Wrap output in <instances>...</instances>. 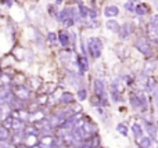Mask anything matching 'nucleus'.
<instances>
[{
  "label": "nucleus",
  "mask_w": 158,
  "mask_h": 148,
  "mask_svg": "<svg viewBox=\"0 0 158 148\" xmlns=\"http://www.w3.org/2000/svg\"><path fill=\"white\" fill-rule=\"evenodd\" d=\"M87 51L92 55L93 58H100L101 57V51H103V42L98 38H90L87 39Z\"/></svg>",
  "instance_id": "obj_1"
},
{
  "label": "nucleus",
  "mask_w": 158,
  "mask_h": 148,
  "mask_svg": "<svg viewBox=\"0 0 158 148\" xmlns=\"http://www.w3.org/2000/svg\"><path fill=\"white\" fill-rule=\"evenodd\" d=\"M94 91H96V97L100 98V102L103 105H108V100H107V91H106V85L101 79H96L94 80Z\"/></svg>",
  "instance_id": "obj_2"
},
{
  "label": "nucleus",
  "mask_w": 158,
  "mask_h": 148,
  "mask_svg": "<svg viewBox=\"0 0 158 148\" xmlns=\"http://www.w3.org/2000/svg\"><path fill=\"white\" fill-rule=\"evenodd\" d=\"M4 126L7 127V129H13L14 132H21V130H24V127H25L21 119L14 118V116H11V115L4 121Z\"/></svg>",
  "instance_id": "obj_3"
},
{
  "label": "nucleus",
  "mask_w": 158,
  "mask_h": 148,
  "mask_svg": "<svg viewBox=\"0 0 158 148\" xmlns=\"http://www.w3.org/2000/svg\"><path fill=\"white\" fill-rule=\"evenodd\" d=\"M136 49L139 50L143 55H146V57H151V55H153L151 46L146 39H139V40H136Z\"/></svg>",
  "instance_id": "obj_4"
},
{
  "label": "nucleus",
  "mask_w": 158,
  "mask_h": 148,
  "mask_svg": "<svg viewBox=\"0 0 158 148\" xmlns=\"http://www.w3.org/2000/svg\"><path fill=\"white\" fill-rule=\"evenodd\" d=\"M13 93H14V96H15L18 100H21V101H27V100L31 97L29 89L24 87V86H17L15 91H13Z\"/></svg>",
  "instance_id": "obj_5"
},
{
  "label": "nucleus",
  "mask_w": 158,
  "mask_h": 148,
  "mask_svg": "<svg viewBox=\"0 0 158 148\" xmlns=\"http://www.w3.org/2000/svg\"><path fill=\"white\" fill-rule=\"evenodd\" d=\"M132 32H133V28H132V24H129V22H126V24L121 25V26H119V30H118V33H119V36H121L122 39L129 38V36L132 35Z\"/></svg>",
  "instance_id": "obj_6"
},
{
  "label": "nucleus",
  "mask_w": 158,
  "mask_h": 148,
  "mask_svg": "<svg viewBox=\"0 0 158 148\" xmlns=\"http://www.w3.org/2000/svg\"><path fill=\"white\" fill-rule=\"evenodd\" d=\"M11 112H13V111H11L10 105H8L7 102L0 104V122H4L6 119L11 115Z\"/></svg>",
  "instance_id": "obj_7"
},
{
  "label": "nucleus",
  "mask_w": 158,
  "mask_h": 148,
  "mask_svg": "<svg viewBox=\"0 0 158 148\" xmlns=\"http://www.w3.org/2000/svg\"><path fill=\"white\" fill-rule=\"evenodd\" d=\"M104 15L107 18H115L117 15H119V8L117 6H107L104 8Z\"/></svg>",
  "instance_id": "obj_8"
},
{
  "label": "nucleus",
  "mask_w": 158,
  "mask_h": 148,
  "mask_svg": "<svg viewBox=\"0 0 158 148\" xmlns=\"http://www.w3.org/2000/svg\"><path fill=\"white\" fill-rule=\"evenodd\" d=\"M78 68H79V72L81 74H85V72L89 69V62H87V58L85 57V55H81V57H78Z\"/></svg>",
  "instance_id": "obj_9"
},
{
  "label": "nucleus",
  "mask_w": 158,
  "mask_h": 148,
  "mask_svg": "<svg viewBox=\"0 0 158 148\" xmlns=\"http://www.w3.org/2000/svg\"><path fill=\"white\" fill-rule=\"evenodd\" d=\"M74 100H75L74 94L69 93V91H63L61 96H60V101L63 102V104H72Z\"/></svg>",
  "instance_id": "obj_10"
},
{
  "label": "nucleus",
  "mask_w": 158,
  "mask_h": 148,
  "mask_svg": "<svg viewBox=\"0 0 158 148\" xmlns=\"http://www.w3.org/2000/svg\"><path fill=\"white\" fill-rule=\"evenodd\" d=\"M58 42H60V44L63 47H68V44H69V35L67 32H60L58 33Z\"/></svg>",
  "instance_id": "obj_11"
},
{
  "label": "nucleus",
  "mask_w": 158,
  "mask_h": 148,
  "mask_svg": "<svg viewBox=\"0 0 158 148\" xmlns=\"http://www.w3.org/2000/svg\"><path fill=\"white\" fill-rule=\"evenodd\" d=\"M135 13L137 14V15H146V14L148 13V7L144 4V3H139V4L135 6Z\"/></svg>",
  "instance_id": "obj_12"
},
{
  "label": "nucleus",
  "mask_w": 158,
  "mask_h": 148,
  "mask_svg": "<svg viewBox=\"0 0 158 148\" xmlns=\"http://www.w3.org/2000/svg\"><path fill=\"white\" fill-rule=\"evenodd\" d=\"M119 26L121 25L118 24L115 19H108V21L106 22V28L108 30H111V32H118V30H119Z\"/></svg>",
  "instance_id": "obj_13"
},
{
  "label": "nucleus",
  "mask_w": 158,
  "mask_h": 148,
  "mask_svg": "<svg viewBox=\"0 0 158 148\" xmlns=\"http://www.w3.org/2000/svg\"><path fill=\"white\" fill-rule=\"evenodd\" d=\"M139 146L140 148H150L151 147V137L150 136H142L139 138Z\"/></svg>",
  "instance_id": "obj_14"
},
{
  "label": "nucleus",
  "mask_w": 158,
  "mask_h": 148,
  "mask_svg": "<svg viewBox=\"0 0 158 148\" xmlns=\"http://www.w3.org/2000/svg\"><path fill=\"white\" fill-rule=\"evenodd\" d=\"M132 132H133L136 140H139V138L143 136V127L140 126L139 123H135V125H132Z\"/></svg>",
  "instance_id": "obj_15"
},
{
  "label": "nucleus",
  "mask_w": 158,
  "mask_h": 148,
  "mask_svg": "<svg viewBox=\"0 0 158 148\" xmlns=\"http://www.w3.org/2000/svg\"><path fill=\"white\" fill-rule=\"evenodd\" d=\"M24 133L25 134H31V136H39V129L35 126V125H32V126H25L24 127Z\"/></svg>",
  "instance_id": "obj_16"
},
{
  "label": "nucleus",
  "mask_w": 158,
  "mask_h": 148,
  "mask_svg": "<svg viewBox=\"0 0 158 148\" xmlns=\"http://www.w3.org/2000/svg\"><path fill=\"white\" fill-rule=\"evenodd\" d=\"M10 137H11L10 130H8L6 126L0 125V140H10Z\"/></svg>",
  "instance_id": "obj_17"
},
{
  "label": "nucleus",
  "mask_w": 158,
  "mask_h": 148,
  "mask_svg": "<svg viewBox=\"0 0 158 148\" xmlns=\"http://www.w3.org/2000/svg\"><path fill=\"white\" fill-rule=\"evenodd\" d=\"M148 40H151L153 43H158V32L153 26H150L148 29Z\"/></svg>",
  "instance_id": "obj_18"
},
{
  "label": "nucleus",
  "mask_w": 158,
  "mask_h": 148,
  "mask_svg": "<svg viewBox=\"0 0 158 148\" xmlns=\"http://www.w3.org/2000/svg\"><path fill=\"white\" fill-rule=\"evenodd\" d=\"M147 132H148V136H150L151 138H154V140H158V133H157V130H156V127L153 126V125H150L148 123L147 126Z\"/></svg>",
  "instance_id": "obj_19"
},
{
  "label": "nucleus",
  "mask_w": 158,
  "mask_h": 148,
  "mask_svg": "<svg viewBox=\"0 0 158 148\" xmlns=\"http://www.w3.org/2000/svg\"><path fill=\"white\" fill-rule=\"evenodd\" d=\"M78 8H79V15H81L82 18H86V17L89 15V8H87L85 4H82V3H81Z\"/></svg>",
  "instance_id": "obj_20"
},
{
  "label": "nucleus",
  "mask_w": 158,
  "mask_h": 148,
  "mask_svg": "<svg viewBox=\"0 0 158 148\" xmlns=\"http://www.w3.org/2000/svg\"><path fill=\"white\" fill-rule=\"evenodd\" d=\"M43 119V114L40 112V111H38V112L32 114V115H29V121L32 122H36V121H42Z\"/></svg>",
  "instance_id": "obj_21"
},
{
  "label": "nucleus",
  "mask_w": 158,
  "mask_h": 148,
  "mask_svg": "<svg viewBox=\"0 0 158 148\" xmlns=\"http://www.w3.org/2000/svg\"><path fill=\"white\" fill-rule=\"evenodd\" d=\"M117 130L123 136V137H126V136H128V127H126V125L119 123V125L117 126Z\"/></svg>",
  "instance_id": "obj_22"
},
{
  "label": "nucleus",
  "mask_w": 158,
  "mask_h": 148,
  "mask_svg": "<svg viewBox=\"0 0 158 148\" xmlns=\"http://www.w3.org/2000/svg\"><path fill=\"white\" fill-rule=\"evenodd\" d=\"M47 40H49V42H50V43H52V44H54L58 40V36L56 35L54 32H49V35H47Z\"/></svg>",
  "instance_id": "obj_23"
},
{
  "label": "nucleus",
  "mask_w": 158,
  "mask_h": 148,
  "mask_svg": "<svg viewBox=\"0 0 158 148\" xmlns=\"http://www.w3.org/2000/svg\"><path fill=\"white\" fill-rule=\"evenodd\" d=\"M156 87H157V82H156V79H153V78H148L147 89H148V90H154Z\"/></svg>",
  "instance_id": "obj_24"
},
{
  "label": "nucleus",
  "mask_w": 158,
  "mask_h": 148,
  "mask_svg": "<svg viewBox=\"0 0 158 148\" xmlns=\"http://www.w3.org/2000/svg\"><path fill=\"white\" fill-rule=\"evenodd\" d=\"M86 97H87L86 90H85V89H79L78 90V98L81 100V101H83V100H86Z\"/></svg>",
  "instance_id": "obj_25"
},
{
  "label": "nucleus",
  "mask_w": 158,
  "mask_h": 148,
  "mask_svg": "<svg viewBox=\"0 0 158 148\" xmlns=\"http://www.w3.org/2000/svg\"><path fill=\"white\" fill-rule=\"evenodd\" d=\"M150 25L154 28V29L158 32V15H153V18H151V22Z\"/></svg>",
  "instance_id": "obj_26"
},
{
  "label": "nucleus",
  "mask_w": 158,
  "mask_h": 148,
  "mask_svg": "<svg viewBox=\"0 0 158 148\" xmlns=\"http://www.w3.org/2000/svg\"><path fill=\"white\" fill-rule=\"evenodd\" d=\"M63 24H64L65 28H71L72 25L75 24V18H67L65 21H63Z\"/></svg>",
  "instance_id": "obj_27"
},
{
  "label": "nucleus",
  "mask_w": 158,
  "mask_h": 148,
  "mask_svg": "<svg viewBox=\"0 0 158 148\" xmlns=\"http://www.w3.org/2000/svg\"><path fill=\"white\" fill-rule=\"evenodd\" d=\"M125 8L128 11H135V3L132 2V0H129V2L125 3Z\"/></svg>",
  "instance_id": "obj_28"
},
{
  "label": "nucleus",
  "mask_w": 158,
  "mask_h": 148,
  "mask_svg": "<svg viewBox=\"0 0 158 148\" xmlns=\"http://www.w3.org/2000/svg\"><path fill=\"white\" fill-rule=\"evenodd\" d=\"M47 101V96H40L38 98V104H46Z\"/></svg>",
  "instance_id": "obj_29"
},
{
  "label": "nucleus",
  "mask_w": 158,
  "mask_h": 148,
  "mask_svg": "<svg viewBox=\"0 0 158 148\" xmlns=\"http://www.w3.org/2000/svg\"><path fill=\"white\" fill-rule=\"evenodd\" d=\"M2 3L4 6H7V7H11V6H13V0H2Z\"/></svg>",
  "instance_id": "obj_30"
},
{
  "label": "nucleus",
  "mask_w": 158,
  "mask_h": 148,
  "mask_svg": "<svg viewBox=\"0 0 158 148\" xmlns=\"http://www.w3.org/2000/svg\"><path fill=\"white\" fill-rule=\"evenodd\" d=\"M89 17L90 18H96V17H97V13H96L94 10H89Z\"/></svg>",
  "instance_id": "obj_31"
},
{
  "label": "nucleus",
  "mask_w": 158,
  "mask_h": 148,
  "mask_svg": "<svg viewBox=\"0 0 158 148\" xmlns=\"http://www.w3.org/2000/svg\"><path fill=\"white\" fill-rule=\"evenodd\" d=\"M61 3H63V0H56V4H57V6L61 4Z\"/></svg>",
  "instance_id": "obj_32"
}]
</instances>
